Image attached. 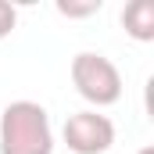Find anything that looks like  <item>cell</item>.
<instances>
[{
  "label": "cell",
  "mask_w": 154,
  "mask_h": 154,
  "mask_svg": "<svg viewBox=\"0 0 154 154\" xmlns=\"http://www.w3.org/2000/svg\"><path fill=\"white\" fill-rule=\"evenodd\" d=\"M0 154H54V129L43 104L11 100L0 111Z\"/></svg>",
  "instance_id": "cell-1"
},
{
  "label": "cell",
  "mask_w": 154,
  "mask_h": 154,
  "mask_svg": "<svg viewBox=\"0 0 154 154\" xmlns=\"http://www.w3.org/2000/svg\"><path fill=\"white\" fill-rule=\"evenodd\" d=\"M68 75H72V86L75 93L93 108H111L122 100V72L115 68L111 57L97 54V50H79L68 65Z\"/></svg>",
  "instance_id": "cell-2"
},
{
  "label": "cell",
  "mask_w": 154,
  "mask_h": 154,
  "mask_svg": "<svg viewBox=\"0 0 154 154\" xmlns=\"http://www.w3.org/2000/svg\"><path fill=\"white\" fill-rule=\"evenodd\" d=\"M61 140L68 143L72 154H108L115 143V122L93 108H86V111H75L65 118Z\"/></svg>",
  "instance_id": "cell-3"
},
{
  "label": "cell",
  "mask_w": 154,
  "mask_h": 154,
  "mask_svg": "<svg viewBox=\"0 0 154 154\" xmlns=\"http://www.w3.org/2000/svg\"><path fill=\"white\" fill-rule=\"evenodd\" d=\"M122 29L136 43H151L154 39V0H133V4H125L122 7Z\"/></svg>",
  "instance_id": "cell-4"
},
{
  "label": "cell",
  "mask_w": 154,
  "mask_h": 154,
  "mask_svg": "<svg viewBox=\"0 0 154 154\" xmlns=\"http://www.w3.org/2000/svg\"><path fill=\"white\" fill-rule=\"evenodd\" d=\"M104 4L100 0H86V4H72V0H57L54 4V11L61 14V18H90V14H97Z\"/></svg>",
  "instance_id": "cell-5"
},
{
  "label": "cell",
  "mask_w": 154,
  "mask_h": 154,
  "mask_svg": "<svg viewBox=\"0 0 154 154\" xmlns=\"http://www.w3.org/2000/svg\"><path fill=\"white\" fill-rule=\"evenodd\" d=\"M14 25H18V7L14 4H7V0H0V39H7L14 32Z\"/></svg>",
  "instance_id": "cell-6"
},
{
  "label": "cell",
  "mask_w": 154,
  "mask_h": 154,
  "mask_svg": "<svg viewBox=\"0 0 154 154\" xmlns=\"http://www.w3.org/2000/svg\"><path fill=\"white\" fill-rule=\"evenodd\" d=\"M136 154H154V147H140V151H136Z\"/></svg>",
  "instance_id": "cell-7"
}]
</instances>
